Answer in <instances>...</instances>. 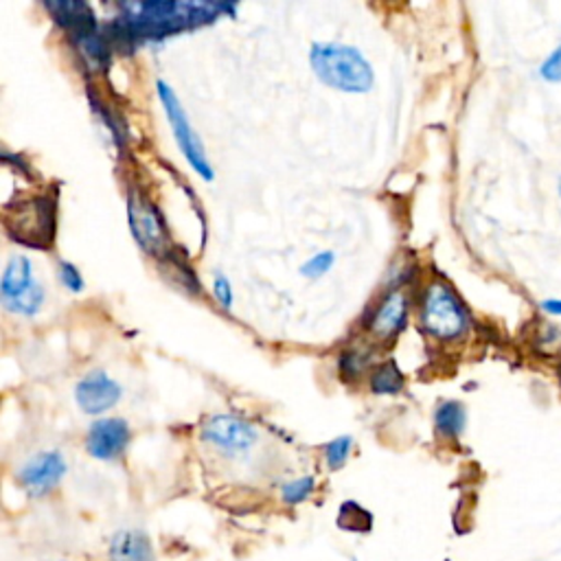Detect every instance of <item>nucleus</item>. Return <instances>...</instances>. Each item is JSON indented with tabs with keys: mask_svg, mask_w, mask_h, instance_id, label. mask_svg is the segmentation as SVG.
<instances>
[{
	"mask_svg": "<svg viewBox=\"0 0 561 561\" xmlns=\"http://www.w3.org/2000/svg\"><path fill=\"white\" fill-rule=\"evenodd\" d=\"M121 10V27L127 32L132 42H143L160 40L184 29L207 25L218 16V12L229 8L207 3H162V0H154V3L123 5Z\"/></svg>",
	"mask_w": 561,
	"mask_h": 561,
	"instance_id": "nucleus-1",
	"label": "nucleus"
},
{
	"mask_svg": "<svg viewBox=\"0 0 561 561\" xmlns=\"http://www.w3.org/2000/svg\"><path fill=\"white\" fill-rule=\"evenodd\" d=\"M309 62L316 75L331 88L344 93H366L373 86V69L353 47L314 45Z\"/></svg>",
	"mask_w": 561,
	"mask_h": 561,
	"instance_id": "nucleus-2",
	"label": "nucleus"
},
{
	"mask_svg": "<svg viewBox=\"0 0 561 561\" xmlns=\"http://www.w3.org/2000/svg\"><path fill=\"white\" fill-rule=\"evenodd\" d=\"M8 229L19 242L47 248L56 235V203L49 196L21 200L8 209Z\"/></svg>",
	"mask_w": 561,
	"mask_h": 561,
	"instance_id": "nucleus-3",
	"label": "nucleus"
},
{
	"mask_svg": "<svg viewBox=\"0 0 561 561\" xmlns=\"http://www.w3.org/2000/svg\"><path fill=\"white\" fill-rule=\"evenodd\" d=\"M422 322L435 338L454 340L467 329V312L448 285L432 283L424 294Z\"/></svg>",
	"mask_w": 561,
	"mask_h": 561,
	"instance_id": "nucleus-4",
	"label": "nucleus"
},
{
	"mask_svg": "<svg viewBox=\"0 0 561 561\" xmlns=\"http://www.w3.org/2000/svg\"><path fill=\"white\" fill-rule=\"evenodd\" d=\"M0 296L10 312L23 316H36L45 303V290L34 279L32 264L27 257H12L5 268L3 283H0Z\"/></svg>",
	"mask_w": 561,
	"mask_h": 561,
	"instance_id": "nucleus-5",
	"label": "nucleus"
},
{
	"mask_svg": "<svg viewBox=\"0 0 561 561\" xmlns=\"http://www.w3.org/2000/svg\"><path fill=\"white\" fill-rule=\"evenodd\" d=\"M158 95H160V101L164 106V112L169 117V125H171V132L182 149V154L186 156V160H190V164L205 178V180H214V167L209 164V158L205 154V147L198 138V134L194 132L192 123H190V117H186V112L182 110L175 93L164 84V82H158Z\"/></svg>",
	"mask_w": 561,
	"mask_h": 561,
	"instance_id": "nucleus-6",
	"label": "nucleus"
},
{
	"mask_svg": "<svg viewBox=\"0 0 561 561\" xmlns=\"http://www.w3.org/2000/svg\"><path fill=\"white\" fill-rule=\"evenodd\" d=\"M127 218L132 233L145 253L156 257H167L171 253L169 235L156 207L138 192H130L127 196Z\"/></svg>",
	"mask_w": 561,
	"mask_h": 561,
	"instance_id": "nucleus-7",
	"label": "nucleus"
},
{
	"mask_svg": "<svg viewBox=\"0 0 561 561\" xmlns=\"http://www.w3.org/2000/svg\"><path fill=\"white\" fill-rule=\"evenodd\" d=\"M203 439L227 454H242L255 446L257 430L240 417L216 415L203 424Z\"/></svg>",
	"mask_w": 561,
	"mask_h": 561,
	"instance_id": "nucleus-8",
	"label": "nucleus"
},
{
	"mask_svg": "<svg viewBox=\"0 0 561 561\" xmlns=\"http://www.w3.org/2000/svg\"><path fill=\"white\" fill-rule=\"evenodd\" d=\"M64 474H66L64 456L60 452H42L21 469L19 480L32 498H42L62 483Z\"/></svg>",
	"mask_w": 561,
	"mask_h": 561,
	"instance_id": "nucleus-9",
	"label": "nucleus"
},
{
	"mask_svg": "<svg viewBox=\"0 0 561 561\" xmlns=\"http://www.w3.org/2000/svg\"><path fill=\"white\" fill-rule=\"evenodd\" d=\"M121 398V387L108 376L106 370H93L77 385L75 400L80 408L88 415H99L110 411Z\"/></svg>",
	"mask_w": 561,
	"mask_h": 561,
	"instance_id": "nucleus-10",
	"label": "nucleus"
},
{
	"mask_svg": "<svg viewBox=\"0 0 561 561\" xmlns=\"http://www.w3.org/2000/svg\"><path fill=\"white\" fill-rule=\"evenodd\" d=\"M130 441V428L123 419H101L88 430L86 450L99 461H112L121 456Z\"/></svg>",
	"mask_w": 561,
	"mask_h": 561,
	"instance_id": "nucleus-11",
	"label": "nucleus"
},
{
	"mask_svg": "<svg viewBox=\"0 0 561 561\" xmlns=\"http://www.w3.org/2000/svg\"><path fill=\"white\" fill-rule=\"evenodd\" d=\"M406 318H408V298L402 292H393L380 303L376 312H373L368 329L378 338H391L406 327Z\"/></svg>",
	"mask_w": 561,
	"mask_h": 561,
	"instance_id": "nucleus-12",
	"label": "nucleus"
},
{
	"mask_svg": "<svg viewBox=\"0 0 561 561\" xmlns=\"http://www.w3.org/2000/svg\"><path fill=\"white\" fill-rule=\"evenodd\" d=\"M108 557L110 561H154V548L143 530L125 528L110 539Z\"/></svg>",
	"mask_w": 561,
	"mask_h": 561,
	"instance_id": "nucleus-13",
	"label": "nucleus"
},
{
	"mask_svg": "<svg viewBox=\"0 0 561 561\" xmlns=\"http://www.w3.org/2000/svg\"><path fill=\"white\" fill-rule=\"evenodd\" d=\"M47 8L56 16L58 25H62L71 34V38H77L86 32L97 29L95 14L84 3H49Z\"/></svg>",
	"mask_w": 561,
	"mask_h": 561,
	"instance_id": "nucleus-14",
	"label": "nucleus"
},
{
	"mask_svg": "<svg viewBox=\"0 0 561 561\" xmlns=\"http://www.w3.org/2000/svg\"><path fill=\"white\" fill-rule=\"evenodd\" d=\"M435 424L437 430L448 437V439H456L461 437V432L465 430L467 424V413L463 408V404L459 402H443L437 413H435Z\"/></svg>",
	"mask_w": 561,
	"mask_h": 561,
	"instance_id": "nucleus-15",
	"label": "nucleus"
},
{
	"mask_svg": "<svg viewBox=\"0 0 561 561\" xmlns=\"http://www.w3.org/2000/svg\"><path fill=\"white\" fill-rule=\"evenodd\" d=\"M404 389V376L402 370L398 368L395 362H387L382 366H378L373 370L370 376V391L378 395H393L400 393Z\"/></svg>",
	"mask_w": 561,
	"mask_h": 561,
	"instance_id": "nucleus-16",
	"label": "nucleus"
},
{
	"mask_svg": "<svg viewBox=\"0 0 561 561\" xmlns=\"http://www.w3.org/2000/svg\"><path fill=\"white\" fill-rule=\"evenodd\" d=\"M314 487H316L314 476H303V478L290 480V483L283 485V489H281L283 502H285V504H301V502H305V500L314 493Z\"/></svg>",
	"mask_w": 561,
	"mask_h": 561,
	"instance_id": "nucleus-17",
	"label": "nucleus"
},
{
	"mask_svg": "<svg viewBox=\"0 0 561 561\" xmlns=\"http://www.w3.org/2000/svg\"><path fill=\"white\" fill-rule=\"evenodd\" d=\"M351 448H353V439L351 437H338L331 443H327V448H325L327 465L331 469H340L346 463V459L351 454Z\"/></svg>",
	"mask_w": 561,
	"mask_h": 561,
	"instance_id": "nucleus-18",
	"label": "nucleus"
},
{
	"mask_svg": "<svg viewBox=\"0 0 561 561\" xmlns=\"http://www.w3.org/2000/svg\"><path fill=\"white\" fill-rule=\"evenodd\" d=\"M539 77L546 84H561V42L546 56L539 66Z\"/></svg>",
	"mask_w": 561,
	"mask_h": 561,
	"instance_id": "nucleus-19",
	"label": "nucleus"
},
{
	"mask_svg": "<svg viewBox=\"0 0 561 561\" xmlns=\"http://www.w3.org/2000/svg\"><path fill=\"white\" fill-rule=\"evenodd\" d=\"M333 261H336V255L333 253H318L316 257H312L303 268H301V272L305 275V277H309V279H318V277H322L325 272H329L331 270V266H333Z\"/></svg>",
	"mask_w": 561,
	"mask_h": 561,
	"instance_id": "nucleus-20",
	"label": "nucleus"
},
{
	"mask_svg": "<svg viewBox=\"0 0 561 561\" xmlns=\"http://www.w3.org/2000/svg\"><path fill=\"white\" fill-rule=\"evenodd\" d=\"M60 279H62V283H64L69 290H73V292H80V290L84 288L82 275H80L77 268H75L73 264H69V261H62V264H60Z\"/></svg>",
	"mask_w": 561,
	"mask_h": 561,
	"instance_id": "nucleus-21",
	"label": "nucleus"
},
{
	"mask_svg": "<svg viewBox=\"0 0 561 561\" xmlns=\"http://www.w3.org/2000/svg\"><path fill=\"white\" fill-rule=\"evenodd\" d=\"M214 290H216V296H218V301H220V305L222 307H227V309H231V305H233V290H231V283L224 279V277H216V283H214Z\"/></svg>",
	"mask_w": 561,
	"mask_h": 561,
	"instance_id": "nucleus-22",
	"label": "nucleus"
},
{
	"mask_svg": "<svg viewBox=\"0 0 561 561\" xmlns=\"http://www.w3.org/2000/svg\"><path fill=\"white\" fill-rule=\"evenodd\" d=\"M340 366H342V370H351V376H357V373L364 368V359H359L357 353L351 351V353H344V355H342Z\"/></svg>",
	"mask_w": 561,
	"mask_h": 561,
	"instance_id": "nucleus-23",
	"label": "nucleus"
},
{
	"mask_svg": "<svg viewBox=\"0 0 561 561\" xmlns=\"http://www.w3.org/2000/svg\"><path fill=\"white\" fill-rule=\"evenodd\" d=\"M541 309H544L548 316L561 318V298H546V301H541Z\"/></svg>",
	"mask_w": 561,
	"mask_h": 561,
	"instance_id": "nucleus-24",
	"label": "nucleus"
},
{
	"mask_svg": "<svg viewBox=\"0 0 561 561\" xmlns=\"http://www.w3.org/2000/svg\"><path fill=\"white\" fill-rule=\"evenodd\" d=\"M559 194H561V186H559Z\"/></svg>",
	"mask_w": 561,
	"mask_h": 561,
	"instance_id": "nucleus-25",
	"label": "nucleus"
}]
</instances>
